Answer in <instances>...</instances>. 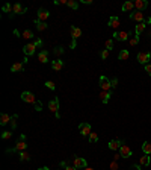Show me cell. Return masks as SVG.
I'll return each mask as SVG.
<instances>
[{"mask_svg": "<svg viewBox=\"0 0 151 170\" xmlns=\"http://www.w3.org/2000/svg\"><path fill=\"white\" fill-rule=\"evenodd\" d=\"M42 46V41L39 40V38H37L33 42H29V44H26L24 47H23V52H24V55H26V58L27 56H32L35 52H37L38 47H41Z\"/></svg>", "mask_w": 151, "mask_h": 170, "instance_id": "cell-1", "label": "cell"}, {"mask_svg": "<svg viewBox=\"0 0 151 170\" xmlns=\"http://www.w3.org/2000/svg\"><path fill=\"white\" fill-rule=\"evenodd\" d=\"M48 109L54 114L56 119H61V114H59V99H58V97H53V99L48 102Z\"/></svg>", "mask_w": 151, "mask_h": 170, "instance_id": "cell-2", "label": "cell"}, {"mask_svg": "<svg viewBox=\"0 0 151 170\" xmlns=\"http://www.w3.org/2000/svg\"><path fill=\"white\" fill-rule=\"evenodd\" d=\"M70 32H71V38H73L71 49H74L76 42H77V38H80V37H82V29H79L77 26H70Z\"/></svg>", "mask_w": 151, "mask_h": 170, "instance_id": "cell-3", "label": "cell"}, {"mask_svg": "<svg viewBox=\"0 0 151 170\" xmlns=\"http://www.w3.org/2000/svg\"><path fill=\"white\" fill-rule=\"evenodd\" d=\"M26 149H27V143H26V141L18 140V143H17L12 149H8V150H6V153H12V152H24Z\"/></svg>", "mask_w": 151, "mask_h": 170, "instance_id": "cell-4", "label": "cell"}, {"mask_svg": "<svg viewBox=\"0 0 151 170\" xmlns=\"http://www.w3.org/2000/svg\"><path fill=\"white\" fill-rule=\"evenodd\" d=\"M73 166H74L76 169H86L88 167V163H86V160L85 158H80V157H77V155H74L73 157Z\"/></svg>", "mask_w": 151, "mask_h": 170, "instance_id": "cell-5", "label": "cell"}, {"mask_svg": "<svg viewBox=\"0 0 151 170\" xmlns=\"http://www.w3.org/2000/svg\"><path fill=\"white\" fill-rule=\"evenodd\" d=\"M21 100L26 102V103H33V105L38 102L37 99H35V94L30 93V91H23L21 93Z\"/></svg>", "mask_w": 151, "mask_h": 170, "instance_id": "cell-6", "label": "cell"}, {"mask_svg": "<svg viewBox=\"0 0 151 170\" xmlns=\"http://www.w3.org/2000/svg\"><path fill=\"white\" fill-rule=\"evenodd\" d=\"M100 87L103 91H111L112 90V81L106 76H100Z\"/></svg>", "mask_w": 151, "mask_h": 170, "instance_id": "cell-7", "label": "cell"}, {"mask_svg": "<svg viewBox=\"0 0 151 170\" xmlns=\"http://www.w3.org/2000/svg\"><path fill=\"white\" fill-rule=\"evenodd\" d=\"M48 17H50V12H48L47 9H44V8H39V9H38V12H37V20L38 21L45 23Z\"/></svg>", "mask_w": 151, "mask_h": 170, "instance_id": "cell-8", "label": "cell"}, {"mask_svg": "<svg viewBox=\"0 0 151 170\" xmlns=\"http://www.w3.org/2000/svg\"><path fill=\"white\" fill-rule=\"evenodd\" d=\"M150 58H151V55L148 52H139L138 53V62L142 64V65H147L148 61H150Z\"/></svg>", "mask_w": 151, "mask_h": 170, "instance_id": "cell-9", "label": "cell"}, {"mask_svg": "<svg viewBox=\"0 0 151 170\" xmlns=\"http://www.w3.org/2000/svg\"><path fill=\"white\" fill-rule=\"evenodd\" d=\"M79 131H80L82 137H89V134L92 132L89 123H80V125H79Z\"/></svg>", "mask_w": 151, "mask_h": 170, "instance_id": "cell-10", "label": "cell"}, {"mask_svg": "<svg viewBox=\"0 0 151 170\" xmlns=\"http://www.w3.org/2000/svg\"><path fill=\"white\" fill-rule=\"evenodd\" d=\"M119 155H121V158H130L132 157V149L128 146L122 144L121 149H119Z\"/></svg>", "mask_w": 151, "mask_h": 170, "instance_id": "cell-11", "label": "cell"}, {"mask_svg": "<svg viewBox=\"0 0 151 170\" xmlns=\"http://www.w3.org/2000/svg\"><path fill=\"white\" fill-rule=\"evenodd\" d=\"M130 20L142 23V21H144V12H141V11H135V12H132V14H130Z\"/></svg>", "mask_w": 151, "mask_h": 170, "instance_id": "cell-12", "label": "cell"}, {"mask_svg": "<svg viewBox=\"0 0 151 170\" xmlns=\"http://www.w3.org/2000/svg\"><path fill=\"white\" fill-rule=\"evenodd\" d=\"M122 144H124V143H122L121 140H116V138H115V140H112V141L109 143V149H111V150H115V152H118V150L121 149Z\"/></svg>", "mask_w": 151, "mask_h": 170, "instance_id": "cell-13", "label": "cell"}, {"mask_svg": "<svg viewBox=\"0 0 151 170\" xmlns=\"http://www.w3.org/2000/svg\"><path fill=\"white\" fill-rule=\"evenodd\" d=\"M128 37H130L128 32H124V31H122V32H115V34H113V38L118 40V41H127Z\"/></svg>", "mask_w": 151, "mask_h": 170, "instance_id": "cell-14", "label": "cell"}, {"mask_svg": "<svg viewBox=\"0 0 151 170\" xmlns=\"http://www.w3.org/2000/svg\"><path fill=\"white\" fill-rule=\"evenodd\" d=\"M24 12H27V8L21 6L20 3H15V5H14V12H12V15H20V14H24Z\"/></svg>", "mask_w": 151, "mask_h": 170, "instance_id": "cell-15", "label": "cell"}, {"mask_svg": "<svg viewBox=\"0 0 151 170\" xmlns=\"http://www.w3.org/2000/svg\"><path fill=\"white\" fill-rule=\"evenodd\" d=\"M38 61H39L41 64H45V62L48 61V52H47L45 49H42V50L38 53Z\"/></svg>", "mask_w": 151, "mask_h": 170, "instance_id": "cell-16", "label": "cell"}, {"mask_svg": "<svg viewBox=\"0 0 151 170\" xmlns=\"http://www.w3.org/2000/svg\"><path fill=\"white\" fill-rule=\"evenodd\" d=\"M62 67H64V61L62 59H54V61H51V68L54 70V72H59V70H62Z\"/></svg>", "mask_w": 151, "mask_h": 170, "instance_id": "cell-17", "label": "cell"}, {"mask_svg": "<svg viewBox=\"0 0 151 170\" xmlns=\"http://www.w3.org/2000/svg\"><path fill=\"white\" fill-rule=\"evenodd\" d=\"M111 97H112V91H103V90H101V93H100V99H101L103 103H109Z\"/></svg>", "mask_w": 151, "mask_h": 170, "instance_id": "cell-18", "label": "cell"}, {"mask_svg": "<svg viewBox=\"0 0 151 170\" xmlns=\"http://www.w3.org/2000/svg\"><path fill=\"white\" fill-rule=\"evenodd\" d=\"M24 70V62H15V64H12V67H11V72L12 73H20V72H23Z\"/></svg>", "mask_w": 151, "mask_h": 170, "instance_id": "cell-19", "label": "cell"}, {"mask_svg": "<svg viewBox=\"0 0 151 170\" xmlns=\"http://www.w3.org/2000/svg\"><path fill=\"white\" fill-rule=\"evenodd\" d=\"M11 119H12V116H9V114H6V113H2V114H0V125L5 126V125L11 123Z\"/></svg>", "mask_w": 151, "mask_h": 170, "instance_id": "cell-20", "label": "cell"}, {"mask_svg": "<svg viewBox=\"0 0 151 170\" xmlns=\"http://www.w3.org/2000/svg\"><path fill=\"white\" fill-rule=\"evenodd\" d=\"M135 6L138 8V11L142 12V11L148 6V2H147V0H136V2H135Z\"/></svg>", "mask_w": 151, "mask_h": 170, "instance_id": "cell-21", "label": "cell"}, {"mask_svg": "<svg viewBox=\"0 0 151 170\" xmlns=\"http://www.w3.org/2000/svg\"><path fill=\"white\" fill-rule=\"evenodd\" d=\"M119 24H121V23H119V18H118V17H115V15H113V17L109 18V26H111L112 29H118V28H119Z\"/></svg>", "mask_w": 151, "mask_h": 170, "instance_id": "cell-22", "label": "cell"}, {"mask_svg": "<svg viewBox=\"0 0 151 170\" xmlns=\"http://www.w3.org/2000/svg\"><path fill=\"white\" fill-rule=\"evenodd\" d=\"M145 28H147V24L142 21V23H139V24H136V29H135V35H141L144 31H145Z\"/></svg>", "mask_w": 151, "mask_h": 170, "instance_id": "cell-23", "label": "cell"}, {"mask_svg": "<svg viewBox=\"0 0 151 170\" xmlns=\"http://www.w3.org/2000/svg\"><path fill=\"white\" fill-rule=\"evenodd\" d=\"M151 160H150V155H144L142 158H139V166H150Z\"/></svg>", "mask_w": 151, "mask_h": 170, "instance_id": "cell-24", "label": "cell"}, {"mask_svg": "<svg viewBox=\"0 0 151 170\" xmlns=\"http://www.w3.org/2000/svg\"><path fill=\"white\" fill-rule=\"evenodd\" d=\"M18 160L21 161V163H24V161H29L30 160V155L24 150V152H18Z\"/></svg>", "mask_w": 151, "mask_h": 170, "instance_id": "cell-25", "label": "cell"}, {"mask_svg": "<svg viewBox=\"0 0 151 170\" xmlns=\"http://www.w3.org/2000/svg\"><path fill=\"white\" fill-rule=\"evenodd\" d=\"M35 24H37V29L39 31V32H42V31H45L47 28H48V24L47 23H42V21H38L37 18H35V21H33Z\"/></svg>", "mask_w": 151, "mask_h": 170, "instance_id": "cell-26", "label": "cell"}, {"mask_svg": "<svg viewBox=\"0 0 151 170\" xmlns=\"http://www.w3.org/2000/svg\"><path fill=\"white\" fill-rule=\"evenodd\" d=\"M142 152H144L145 155H150L151 153V141H145V143L142 144Z\"/></svg>", "mask_w": 151, "mask_h": 170, "instance_id": "cell-27", "label": "cell"}, {"mask_svg": "<svg viewBox=\"0 0 151 170\" xmlns=\"http://www.w3.org/2000/svg\"><path fill=\"white\" fill-rule=\"evenodd\" d=\"M3 12H6V14H11V17H12V12H14V5H11V3H6V5H3Z\"/></svg>", "mask_w": 151, "mask_h": 170, "instance_id": "cell-28", "label": "cell"}, {"mask_svg": "<svg viewBox=\"0 0 151 170\" xmlns=\"http://www.w3.org/2000/svg\"><path fill=\"white\" fill-rule=\"evenodd\" d=\"M130 58V53H128V50H121L119 52V55H118V59H121V61H125V59H128Z\"/></svg>", "mask_w": 151, "mask_h": 170, "instance_id": "cell-29", "label": "cell"}, {"mask_svg": "<svg viewBox=\"0 0 151 170\" xmlns=\"http://www.w3.org/2000/svg\"><path fill=\"white\" fill-rule=\"evenodd\" d=\"M21 38H24V40H30V38H33V32H32L30 29H26V31H23Z\"/></svg>", "mask_w": 151, "mask_h": 170, "instance_id": "cell-30", "label": "cell"}, {"mask_svg": "<svg viewBox=\"0 0 151 170\" xmlns=\"http://www.w3.org/2000/svg\"><path fill=\"white\" fill-rule=\"evenodd\" d=\"M133 8H135V3H132V2H125V3L122 5V11H125V12L132 11Z\"/></svg>", "mask_w": 151, "mask_h": 170, "instance_id": "cell-31", "label": "cell"}, {"mask_svg": "<svg viewBox=\"0 0 151 170\" xmlns=\"http://www.w3.org/2000/svg\"><path fill=\"white\" fill-rule=\"evenodd\" d=\"M88 140H89V143H97V141H98V134L91 132V134H89V137H88Z\"/></svg>", "mask_w": 151, "mask_h": 170, "instance_id": "cell-32", "label": "cell"}, {"mask_svg": "<svg viewBox=\"0 0 151 170\" xmlns=\"http://www.w3.org/2000/svg\"><path fill=\"white\" fill-rule=\"evenodd\" d=\"M68 8H71V9H74L77 11L79 9V2H76V0H68V5H67Z\"/></svg>", "mask_w": 151, "mask_h": 170, "instance_id": "cell-33", "label": "cell"}, {"mask_svg": "<svg viewBox=\"0 0 151 170\" xmlns=\"http://www.w3.org/2000/svg\"><path fill=\"white\" fill-rule=\"evenodd\" d=\"M64 52H65V50H64V47H61V46H59V47H54V49H53V53H54L56 56H61V55H62Z\"/></svg>", "mask_w": 151, "mask_h": 170, "instance_id": "cell-34", "label": "cell"}, {"mask_svg": "<svg viewBox=\"0 0 151 170\" xmlns=\"http://www.w3.org/2000/svg\"><path fill=\"white\" fill-rule=\"evenodd\" d=\"M128 41H130V46H138V42H139V35H135V37L128 38Z\"/></svg>", "mask_w": 151, "mask_h": 170, "instance_id": "cell-35", "label": "cell"}, {"mask_svg": "<svg viewBox=\"0 0 151 170\" xmlns=\"http://www.w3.org/2000/svg\"><path fill=\"white\" fill-rule=\"evenodd\" d=\"M44 85H45L48 90H51V91H54V90H56V85H54L53 81H45V84H44Z\"/></svg>", "mask_w": 151, "mask_h": 170, "instance_id": "cell-36", "label": "cell"}, {"mask_svg": "<svg viewBox=\"0 0 151 170\" xmlns=\"http://www.w3.org/2000/svg\"><path fill=\"white\" fill-rule=\"evenodd\" d=\"M17 119H18V116L15 114V116H12V119H11V128L12 129H15L17 128Z\"/></svg>", "mask_w": 151, "mask_h": 170, "instance_id": "cell-37", "label": "cell"}, {"mask_svg": "<svg viewBox=\"0 0 151 170\" xmlns=\"http://www.w3.org/2000/svg\"><path fill=\"white\" fill-rule=\"evenodd\" d=\"M61 167H64L65 170H77L74 166H68V164H67L65 161H62V163H61Z\"/></svg>", "mask_w": 151, "mask_h": 170, "instance_id": "cell-38", "label": "cell"}, {"mask_svg": "<svg viewBox=\"0 0 151 170\" xmlns=\"http://www.w3.org/2000/svg\"><path fill=\"white\" fill-rule=\"evenodd\" d=\"M12 137V132H9V131H5V132H2V138L3 140H9Z\"/></svg>", "mask_w": 151, "mask_h": 170, "instance_id": "cell-39", "label": "cell"}, {"mask_svg": "<svg viewBox=\"0 0 151 170\" xmlns=\"http://www.w3.org/2000/svg\"><path fill=\"white\" fill-rule=\"evenodd\" d=\"M109 55H111V52H109V50H106V49L100 53V56H101L103 59H107V58H109Z\"/></svg>", "mask_w": 151, "mask_h": 170, "instance_id": "cell-40", "label": "cell"}, {"mask_svg": "<svg viewBox=\"0 0 151 170\" xmlns=\"http://www.w3.org/2000/svg\"><path fill=\"white\" fill-rule=\"evenodd\" d=\"M112 49H113V40H107V41H106V50L111 52Z\"/></svg>", "mask_w": 151, "mask_h": 170, "instance_id": "cell-41", "label": "cell"}, {"mask_svg": "<svg viewBox=\"0 0 151 170\" xmlns=\"http://www.w3.org/2000/svg\"><path fill=\"white\" fill-rule=\"evenodd\" d=\"M35 109H37L38 113L42 111V103H41V102H37V103H35Z\"/></svg>", "mask_w": 151, "mask_h": 170, "instance_id": "cell-42", "label": "cell"}, {"mask_svg": "<svg viewBox=\"0 0 151 170\" xmlns=\"http://www.w3.org/2000/svg\"><path fill=\"white\" fill-rule=\"evenodd\" d=\"M54 5H68V0H56Z\"/></svg>", "mask_w": 151, "mask_h": 170, "instance_id": "cell-43", "label": "cell"}, {"mask_svg": "<svg viewBox=\"0 0 151 170\" xmlns=\"http://www.w3.org/2000/svg\"><path fill=\"white\" fill-rule=\"evenodd\" d=\"M144 67H145V72L151 76V64H147V65H144Z\"/></svg>", "mask_w": 151, "mask_h": 170, "instance_id": "cell-44", "label": "cell"}, {"mask_svg": "<svg viewBox=\"0 0 151 170\" xmlns=\"http://www.w3.org/2000/svg\"><path fill=\"white\" fill-rule=\"evenodd\" d=\"M118 87V79L116 78H113L112 79V88H116Z\"/></svg>", "mask_w": 151, "mask_h": 170, "instance_id": "cell-45", "label": "cell"}, {"mask_svg": "<svg viewBox=\"0 0 151 170\" xmlns=\"http://www.w3.org/2000/svg\"><path fill=\"white\" fill-rule=\"evenodd\" d=\"M111 170H118V164H116V161H113L112 164H111Z\"/></svg>", "mask_w": 151, "mask_h": 170, "instance_id": "cell-46", "label": "cell"}, {"mask_svg": "<svg viewBox=\"0 0 151 170\" xmlns=\"http://www.w3.org/2000/svg\"><path fill=\"white\" fill-rule=\"evenodd\" d=\"M132 170H141V166H139V164H133V166H132Z\"/></svg>", "mask_w": 151, "mask_h": 170, "instance_id": "cell-47", "label": "cell"}, {"mask_svg": "<svg viewBox=\"0 0 151 170\" xmlns=\"http://www.w3.org/2000/svg\"><path fill=\"white\" fill-rule=\"evenodd\" d=\"M18 140H21V141H26V135H24V134H21V135L18 137Z\"/></svg>", "mask_w": 151, "mask_h": 170, "instance_id": "cell-48", "label": "cell"}, {"mask_svg": "<svg viewBox=\"0 0 151 170\" xmlns=\"http://www.w3.org/2000/svg\"><path fill=\"white\" fill-rule=\"evenodd\" d=\"M113 158H115V161H116V160H118V158H121V155H119V152H116V153H115V157H113Z\"/></svg>", "mask_w": 151, "mask_h": 170, "instance_id": "cell-49", "label": "cell"}, {"mask_svg": "<svg viewBox=\"0 0 151 170\" xmlns=\"http://www.w3.org/2000/svg\"><path fill=\"white\" fill-rule=\"evenodd\" d=\"M82 3H85V5H89V3H92L91 0H82Z\"/></svg>", "mask_w": 151, "mask_h": 170, "instance_id": "cell-50", "label": "cell"}, {"mask_svg": "<svg viewBox=\"0 0 151 170\" xmlns=\"http://www.w3.org/2000/svg\"><path fill=\"white\" fill-rule=\"evenodd\" d=\"M38 170H50L48 167H41V169H38Z\"/></svg>", "mask_w": 151, "mask_h": 170, "instance_id": "cell-51", "label": "cell"}, {"mask_svg": "<svg viewBox=\"0 0 151 170\" xmlns=\"http://www.w3.org/2000/svg\"><path fill=\"white\" fill-rule=\"evenodd\" d=\"M83 170H94V169H91V167H86V169H83Z\"/></svg>", "mask_w": 151, "mask_h": 170, "instance_id": "cell-52", "label": "cell"}, {"mask_svg": "<svg viewBox=\"0 0 151 170\" xmlns=\"http://www.w3.org/2000/svg\"><path fill=\"white\" fill-rule=\"evenodd\" d=\"M150 35H151V34H150Z\"/></svg>", "mask_w": 151, "mask_h": 170, "instance_id": "cell-53", "label": "cell"}]
</instances>
